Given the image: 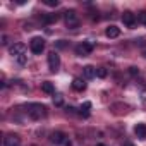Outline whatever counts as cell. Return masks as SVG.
Here are the masks:
<instances>
[{
    "label": "cell",
    "instance_id": "4fadbf2b",
    "mask_svg": "<svg viewBox=\"0 0 146 146\" xmlns=\"http://www.w3.org/2000/svg\"><path fill=\"white\" fill-rule=\"evenodd\" d=\"M83 72H84V78H86V79H93V78L96 76V67H93V65H86V67L83 69Z\"/></svg>",
    "mask_w": 146,
    "mask_h": 146
},
{
    "label": "cell",
    "instance_id": "52a82bcc",
    "mask_svg": "<svg viewBox=\"0 0 146 146\" xmlns=\"http://www.w3.org/2000/svg\"><path fill=\"white\" fill-rule=\"evenodd\" d=\"M4 146H21V137L17 134H9L4 139Z\"/></svg>",
    "mask_w": 146,
    "mask_h": 146
},
{
    "label": "cell",
    "instance_id": "5b68a950",
    "mask_svg": "<svg viewBox=\"0 0 146 146\" xmlns=\"http://www.w3.org/2000/svg\"><path fill=\"white\" fill-rule=\"evenodd\" d=\"M58 67H60V57H58V53L57 52H50L48 53V69L52 72H57Z\"/></svg>",
    "mask_w": 146,
    "mask_h": 146
},
{
    "label": "cell",
    "instance_id": "d4e9b609",
    "mask_svg": "<svg viewBox=\"0 0 146 146\" xmlns=\"http://www.w3.org/2000/svg\"><path fill=\"white\" fill-rule=\"evenodd\" d=\"M122 146H134V144H132V143H124Z\"/></svg>",
    "mask_w": 146,
    "mask_h": 146
},
{
    "label": "cell",
    "instance_id": "2e32d148",
    "mask_svg": "<svg viewBox=\"0 0 146 146\" xmlns=\"http://www.w3.org/2000/svg\"><path fill=\"white\" fill-rule=\"evenodd\" d=\"M91 108V103L90 102H84L83 105H81V108H79V113L81 115H88V110Z\"/></svg>",
    "mask_w": 146,
    "mask_h": 146
},
{
    "label": "cell",
    "instance_id": "8992f818",
    "mask_svg": "<svg viewBox=\"0 0 146 146\" xmlns=\"http://www.w3.org/2000/svg\"><path fill=\"white\" fill-rule=\"evenodd\" d=\"M122 23L127 26V28H134L136 26V14H132L131 11H125L122 14Z\"/></svg>",
    "mask_w": 146,
    "mask_h": 146
},
{
    "label": "cell",
    "instance_id": "cb8c5ba5",
    "mask_svg": "<svg viewBox=\"0 0 146 146\" xmlns=\"http://www.w3.org/2000/svg\"><path fill=\"white\" fill-rule=\"evenodd\" d=\"M64 146H72V143H70V139H67V137H65V141H64Z\"/></svg>",
    "mask_w": 146,
    "mask_h": 146
},
{
    "label": "cell",
    "instance_id": "ac0fdd59",
    "mask_svg": "<svg viewBox=\"0 0 146 146\" xmlns=\"http://www.w3.org/2000/svg\"><path fill=\"white\" fill-rule=\"evenodd\" d=\"M53 103H55L57 107H62V103H64V98H62V95H58V93H57V95L53 96Z\"/></svg>",
    "mask_w": 146,
    "mask_h": 146
},
{
    "label": "cell",
    "instance_id": "ffe728a7",
    "mask_svg": "<svg viewBox=\"0 0 146 146\" xmlns=\"http://www.w3.org/2000/svg\"><path fill=\"white\" fill-rule=\"evenodd\" d=\"M139 21H141V23H146V11H143V12L139 14Z\"/></svg>",
    "mask_w": 146,
    "mask_h": 146
},
{
    "label": "cell",
    "instance_id": "7402d4cb",
    "mask_svg": "<svg viewBox=\"0 0 146 146\" xmlns=\"http://www.w3.org/2000/svg\"><path fill=\"white\" fill-rule=\"evenodd\" d=\"M17 60H19V64H24V62H26V57L21 55V57H17Z\"/></svg>",
    "mask_w": 146,
    "mask_h": 146
},
{
    "label": "cell",
    "instance_id": "ba28073f",
    "mask_svg": "<svg viewBox=\"0 0 146 146\" xmlns=\"http://www.w3.org/2000/svg\"><path fill=\"white\" fill-rule=\"evenodd\" d=\"M24 50H26V46H24L23 43H16V45H12V46L9 48L11 55H14V57H21V55H24Z\"/></svg>",
    "mask_w": 146,
    "mask_h": 146
},
{
    "label": "cell",
    "instance_id": "7a4b0ae2",
    "mask_svg": "<svg viewBox=\"0 0 146 146\" xmlns=\"http://www.w3.org/2000/svg\"><path fill=\"white\" fill-rule=\"evenodd\" d=\"M64 19H65V26L69 28V29H76V28H79V16H78V12L76 11H65L64 12Z\"/></svg>",
    "mask_w": 146,
    "mask_h": 146
},
{
    "label": "cell",
    "instance_id": "6da1fadb",
    "mask_svg": "<svg viewBox=\"0 0 146 146\" xmlns=\"http://www.w3.org/2000/svg\"><path fill=\"white\" fill-rule=\"evenodd\" d=\"M26 113L33 119V120H40L46 115V107L41 103H28L26 105Z\"/></svg>",
    "mask_w": 146,
    "mask_h": 146
},
{
    "label": "cell",
    "instance_id": "4316f807",
    "mask_svg": "<svg viewBox=\"0 0 146 146\" xmlns=\"http://www.w3.org/2000/svg\"><path fill=\"white\" fill-rule=\"evenodd\" d=\"M144 26H146V23H144Z\"/></svg>",
    "mask_w": 146,
    "mask_h": 146
},
{
    "label": "cell",
    "instance_id": "5bb4252c",
    "mask_svg": "<svg viewBox=\"0 0 146 146\" xmlns=\"http://www.w3.org/2000/svg\"><path fill=\"white\" fill-rule=\"evenodd\" d=\"M72 90H76V91H84L86 90V83L79 78H76L74 81H72Z\"/></svg>",
    "mask_w": 146,
    "mask_h": 146
},
{
    "label": "cell",
    "instance_id": "3957f363",
    "mask_svg": "<svg viewBox=\"0 0 146 146\" xmlns=\"http://www.w3.org/2000/svg\"><path fill=\"white\" fill-rule=\"evenodd\" d=\"M29 48H31V52H33V53L40 55V53L45 50V40H43L41 36H35V38L29 41Z\"/></svg>",
    "mask_w": 146,
    "mask_h": 146
},
{
    "label": "cell",
    "instance_id": "484cf974",
    "mask_svg": "<svg viewBox=\"0 0 146 146\" xmlns=\"http://www.w3.org/2000/svg\"><path fill=\"white\" fill-rule=\"evenodd\" d=\"M96 146H105V144H96Z\"/></svg>",
    "mask_w": 146,
    "mask_h": 146
},
{
    "label": "cell",
    "instance_id": "30bf717a",
    "mask_svg": "<svg viewBox=\"0 0 146 146\" xmlns=\"http://www.w3.org/2000/svg\"><path fill=\"white\" fill-rule=\"evenodd\" d=\"M134 132H136V136L139 139H146V124H136Z\"/></svg>",
    "mask_w": 146,
    "mask_h": 146
},
{
    "label": "cell",
    "instance_id": "277c9868",
    "mask_svg": "<svg viewBox=\"0 0 146 146\" xmlns=\"http://www.w3.org/2000/svg\"><path fill=\"white\" fill-rule=\"evenodd\" d=\"M93 48H95V43L93 41H83L81 45L76 46V53L79 57H86V55H90L93 52Z\"/></svg>",
    "mask_w": 146,
    "mask_h": 146
},
{
    "label": "cell",
    "instance_id": "d6986e66",
    "mask_svg": "<svg viewBox=\"0 0 146 146\" xmlns=\"http://www.w3.org/2000/svg\"><path fill=\"white\" fill-rule=\"evenodd\" d=\"M45 5H48V7H57V5H58V0H45Z\"/></svg>",
    "mask_w": 146,
    "mask_h": 146
},
{
    "label": "cell",
    "instance_id": "44dd1931",
    "mask_svg": "<svg viewBox=\"0 0 146 146\" xmlns=\"http://www.w3.org/2000/svg\"><path fill=\"white\" fill-rule=\"evenodd\" d=\"M129 72H131L132 76H136L137 72H139V69H137V67H129Z\"/></svg>",
    "mask_w": 146,
    "mask_h": 146
},
{
    "label": "cell",
    "instance_id": "603a6c76",
    "mask_svg": "<svg viewBox=\"0 0 146 146\" xmlns=\"http://www.w3.org/2000/svg\"><path fill=\"white\" fill-rule=\"evenodd\" d=\"M65 110H67V112H69V113H74V112H76V108H74V107H67V108H65Z\"/></svg>",
    "mask_w": 146,
    "mask_h": 146
},
{
    "label": "cell",
    "instance_id": "7c38bea8",
    "mask_svg": "<svg viewBox=\"0 0 146 146\" xmlns=\"http://www.w3.org/2000/svg\"><path fill=\"white\" fill-rule=\"evenodd\" d=\"M105 35L108 36V38H117L119 35H120V28H117V26H108L107 29H105Z\"/></svg>",
    "mask_w": 146,
    "mask_h": 146
},
{
    "label": "cell",
    "instance_id": "9a60e30c",
    "mask_svg": "<svg viewBox=\"0 0 146 146\" xmlns=\"http://www.w3.org/2000/svg\"><path fill=\"white\" fill-rule=\"evenodd\" d=\"M41 91H45V93L52 95V93H53V84H52L50 81H45V83H41Z\"/></svg>",
    "mask_w": 146,
    "mask_h": 146
},
{
    "label": "cell",
    "instance_id": "83f0119b",
    "mask_svg": "<svg viewBox=\"0 0 146 146\" xmlns=\"http://www.w3.org/2000/svg\"><path fill=\"white\" fill-rule=\"evenodd\" d=\"M144 55H146V53H144Z\"/></svg>",
    "mask_w": 146,
    "mask_h": 146
},
{
    "label": "cell",
    "instance_id": "8fae6325",
    "mask_svg": "<svg viewBox=\"0 0 146 146\" xmlns=\"http://www.w3.org/2000/svg\"><path fill=\"white\" fill-rule=\"evenodd\" d=\"M58 21V14H43L41 16V23L43 24H53Z\"/></svg>",
    "mask_w": 146,
    "mask_h": 146
},
{
    "label": "cell",
    "instance_id": "9c48e42d",
    "mask_svg": "<svg viewBox=\"0 0 146 146\" xmlns=\"http://www.w3.org/2000/svg\"><path fill=\"white\" fill-rule=\"evenodd\" d=\"M50 141L53 143V144H64V141H65V134L64 132H52V136H50Z\"/></svg>",
    "mask_w": 146,
    "mask_h": 146
},
{
    "label": "cell",
    "instance_id": "e0dca14e",
    "mask_svg": "<svg viewBox=\"0 0 146 146\" xmlns=\"http://www.w3.org/2000/svg\"><path fill=\"white\" fill-rule=\"evenodd\" d=\"M96 76L102 78V79L107 78V69H105V67H98V69H96Z\"/></svg>",
    "mask_w": 146,
    "mask_h": 146
}]
</instances>
